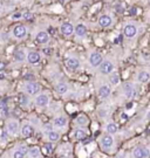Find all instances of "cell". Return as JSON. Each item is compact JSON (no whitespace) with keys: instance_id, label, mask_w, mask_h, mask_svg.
Returning a JSON list of instances; mask_svg holds the SVG:
<instances>
[{"instance_id":"ac0fdd59","label":"cell","mask_w":150,"mask_h":158,"mask_svg":"<svg viewBox=\"0 0 150 158\" xmlns=\"http://www.w3.org/2000/svg\"><path fill=\"white\" fill-rule=\"evenodd\" d=\"M27 61L29 63H33V65L34 63H38L40 61V54L36 53V52H29L27 54Z\"/></svg>"},{"instance_id":"ffe728a7","label":"cell","mask_w":150,"mask_h":158,"mask_svg":"<svg viewBox=\"0 0 150 158\" xmlns=\"http://www.w3.org/2000/svg\"><path fill=\"white\" fill-rule=\"evenodd\" d=\"M55 90H56V93H58V94L63 95V94H66V93L68 91V85H67L65 82H60V83H58V84H56Z\"/></svg>"},{"instance_id":"4dcf8cb0","label":"cell","mask_w":150,"mask_h":158,"mask_svg":"<svg viewBox=\"0 0 150 158\" xmlns=\"http://www.w3.org/2000/svg\"><path fill=\"white\" fill-rule=\"evenodd\" d=\"M20 104L21 105H27L28 104V98H27L26 95H21V97H20Z\"/></svg>"},{"instance_id":"603a6c76","label":"cell","mask_w":150,"mask_h":158,"mask_svg":"<svg viewBox=\"0 0 150 158\" xmlns=\"http://www.w3.org/2000/svg\"><path fill=\"white\" fill-rule=\"evenodd\" d=\"M137 80H139L141 83H147L150 80V73L149 72H146V70L140 72L139 75H137Z\"/></svg>"},{"instance_id":"7c38bea8","label":"cell","mask_w":150,"mask_h":158,"mask_svg":"<svg viewBox=\"0 0 150 158\" xmlns=\"http://www.w3.org/2000/svg\"><path fill=\"white\" fill-rule=\"evenodd\" d=\"M53 125L58 129H62L67 127V118L65 116H58L53 120Z\"/></svg>"},{"instance_id":"4316f807","label":"cell","mask_w":150,"mask_h":158,"mask_svg":"<svg viewBox=\"0 0 150 158\" xmlns=\"http://www.w3.org/2000/svg\"><path fill=\"white\" fill-rule=\"evenodd\" d=\"M26 58H27V55L25 54L23 51H18V52H15V54H14V59H15L16 61H19V62L25 61Z\"/></svg>"},{"instance_id":"9c48e42d","label":"cell","mask_w":150,"mask_h":158,"mask_svg":"<svg viewBox=\"0 0 150 158\" xmlns=\"http://www.w3.org/2000/svg\"><path fill=\"white\" fill-rule=\"evenodd\" d=\"M103 62L102 55L100 53H92L89 56V63L92 67H99L101 66V63Z\"/></svg>"},{"instance_id":"8992f818","label":"cell","mask_w":150,"mask_h":158,"mask_svg":"<svg viewBox=\"0 0 150 158\" xmlns=\"http://www.w3.org/2000/svg\"><path fill=\"white\" fill-rule=\"evenodd\" d=\"M25 90H26V93L29 94V95H36V94L40 91V85H39V83L31 81V82H28V83L25 85Z\"/></svg>"},{"instance_id":"d4e9b609","label":"cell","mask_w":150,"mask_h":158,"mask_svg":"<svg viewBox=\"0 0 150 158\" xmlns=\"http://www.w3.org/2000/svg\"><path fill=\"white\" fill-rule=\"evenodd\" d=\"M106 131H107V134H109V135H115V134L119 131V128H117V125H116L115 123H108V124L106 125Z\"/></svg>"},{"instance_id":"8d00e7d4","label":"cell","mask_w":150,"mask_h":158,"mask_svg":"<svg viewBox=\"0 0 150 158\" xmlns=\"http://www.w3.org/2000/svg\"><path fill=\"white\" fill-rule=\"evenodd\" d=\"M115 158H126V155H124V152H120Z\"/></svg>"},{"instance_id":"8fae6325","label":"cell","mask_w":150,"mask_h":158,"mask_svg":"<svg viewBox=\"0 0 150 158\" xmlns=\"http://www.w3.org/2000/svg\"><path fill=\"white\" fill-rule=\"evenodd\" d=\"M33 134H34V128H33L31 124H28V123L23 124V125L21 127V129H20V135H21L22 137H25V138L31 137Z\"/></svg>"},{"instance_id":"44dd1931","label":"cell","mask_w":150,"mask_h":158,"mask_svg":"<svg viewBox=\"0 0 150 158\" xmlns=\"http://www.w3.org/2000/svg\"><path fill=\"white\" fill-rule=\"evenodd\" d=\"M47 139H48L50 143H52V142H58V141L60 139V134H59L58 131L50 130V131L47 132Z\"/></svg>"},{"instance_id":"d6a6232c","label":"cell","mask_w":150,"mask_h":158,"mask_svg":"<svg viewBox=\"0 0 150 158\" xmlns=\"http://www.w3.org/2000/svg\"><path fill=\"white\" fill-rule=\"evenodd\" d=\"M45 147L47 148V151H48V152H52V151H53V145H52V144H46Z\"/></svg>"},{"instance_id":"b9f144b4","label":"cell","mask_w":150,"mask_h":158,"mask_svg":"<svg viewBox=\"0 0 150 158\" xmlns=\"http://www.w3.org/2000/svg\"><path fill=\"white\" fill-rule=\"evenodd\" d=\"M136 13H137V11L135 8H132V14H136Z\"/></svg>"},{"instance_id":"5b68a950","label":"cell","mask_w":150,"mask_h":158,"mask_svg":"<svg viewBox=\"0 0 150 158\" xmlns=\"http://www.w3.org/2000/svg\"><path fill=\"white\" fill-rule=\"evenodd\" d=\"M13 35H14V38H16V39H19V40L23 39V38L27 35V29H26V27H25L23 25H18V26H15L14 29H13Z\"/></svg>"},{"instance_id":"9a60e30c","label":"cell","mask_w":150,"mask_h":158,"mask_svg":"<svg viewBox=\"0 0 150 158\" xmlns=\"http://www.w3.org/2000/svg\"><path fill=\"white\" fill-rule=\"evenodd\" d=\"M123 91H124V96L127 98H129V100L135 96V89L130 83H126L123 85Z\"/></svg>"},{"instance_id":"ee69618b","label":"cell","mask_w":150,"mask_h":158,"mask_svg":"<svg viewBox=\"0 0 150 158\" xmlns=\"http://www.w3.org/2000/svg\"><path fill=\"white\" fill-rule=\"evenodd\" d=\"M60 1H61V2H62V4H63V2H65V1H66V0H60Z\"/></svg>"},{"instance_id":"ab89813d","label":"cell","mask_w":150,"mask_h":158,"mask_svg":"<svg viewBox=\"0 0 150 158\" xmlns=\"http://www.w3.org/2000/svg\"><path fill=\"white\" fill-rule=\"evenodd\" d=\"M43 53H46V54H50V53H52V51H50V49H45V51H43Z\"/></svg>"},{"instance_id":"3957f363","label":"cell","mask_w":150,"mask_h":158,"mask_svg":"<svg viewBox=\"0 0 150 158\" xmlns=\"http://www.w3.org/2000/svg\"><path fill=\"white\" fill-rule=\"evenodd\" d=\"M150 151L146 147H136L133 150V157L134 158H149Z\"/></svg>"},{"instance_id":"ba28073f","label":"cell","mask_w":150,"mask_h":158,"mask_svg":"<svg viewBox=\"0 0 150 158\" xmlns=\"http://www.w3.org/2000/svg\"><path fill=\"white\" fill-rule=\"evenodd\" d=\"M123 34H124V36L132 39V38H134L137 34V27L135 25H133V23H128V25L124 26Z\"/></svg>"},{"instance_id":"83f0119b","label":"cell","mask_w":150,"mask_h":158,"mask_svg":"<svg viewBox=\"0 0 150 158\" xmlns=\"http://www.w3.org/2000/svg\"><path fill=\"white\" fill-rule=\"evenodd\" d=\"M76 123L80 124V125H87L88 121H87V117L83 116V115H80L77 118H76Z\"/></svg>"},{"instance_id":"277c9868","label":"cell","mask_w":150,"mask_h":158,"mask_svg":"<svg viewBox=\"0 0 150 158\" xmlns=\"http://www.w3.org/2000/svg\"><path fill=\"white\" fill-rule=\"evenodd\" d=\"M113 70H114V65H113V62L109 61V60L103 61V62L101 63V66H100V72H101V74H103V75L112 74Z\"/></svg>"},{"instance_id":"4fadbf2b","label":"cell","mask_w":150,"mask_h":158,"mask_svg":"<svg viewBox=\"0 0 150 158\" xmlns=\"http://www.w3.org/2000/svg\"><path fill=\"white\" fill-rule=\"evenodd\" d=\"M74 32H75V28H74V26L70 22H65V23L61 25V33L62 34H65V35H72Z\"/></svg>"},{"instance_id":"74e56055","label":"cell","mask_w":150,"mask_h":158,"mask_svg":"<svg viewBox=\"0 0 150 158\" xmlns=\"http://www.w3.org/2000/svg\"><path fill=\"white\" fill-rule=\"evenodd\" d=\"M116 11H119V12H123L122 6H121V5H117V6H116Z\"/></svg>"},{"instance_id":"1f68e13d","label":"cell","mask_w":150,"mask_h":158,"mask_svg":"<svg viewBox=\"0 0 150 158\" xmlns=\"http://www.w3.org/2000/svg\"><path fill=\"white\" fill-rule=\"evenodd\" d=\"M22 16H23V19H26V20H31V19H33V14H32V13H29V12L23 13V14H22Z\"/></svg>"},{"instance_id":"52a82bcc","label":"cell","mask_w":150,"mask_h":158,"mask_svg":"<svg viewBox=\"0 0 150 158\" xmlns=\"http://www.w3.org/2000/svg\"><path fill=\"white\" fill-rule=\"evenodd\" d=\"M48 103H49V97L47 94H40L35 97V104L39 108H45L48 105Z\"/></svg>"},{"instance_id":"f546056e","label":"cell","mask_w":150,"mask_h":158,"mask_svg":"<svg viewBox=\"0 0 150 158\" xmlns=\"http://www.w3.org/2000/svg\"><path fill=\"white\" fill-rule=\"evenodd\" d=\"M119 82H120V76H119V74H112V75H110V83H112L113 85L119 84Z\"/></svg>"},{"instance_id":"7bdbcfd3","label":"cell","mask_w":150,"mask_h":158,"mask_svg":"<svg viewBox=\"0 0 150 158\" xmlns=\"http://www.w3.org/2000/svg\"><path fill=\"white\" fill-rule=\"evenodd\" d=\"M122 118H128V115H126V114H122Z\"/></svg>"},{"instance_id":"5bb4252c","label":"cell","mask_w":150,"mask_h":158,"mask_svg":"<svg viewBox=\"0 0 150 158\" xmlns=\"http://www.w3.org/2000/svg\"><path fill=\"white\" fill-rule=\"evenodd\" d=\"M110 93H112L110 87H108L106 84L105 85H101L100 89H99V97L102 98V100H106V98H108L110 96Z\"/></svg>"},{"instance_id":"e575fe53","label":"cell","mask_w":150,"mask_h":158,"mask_svg":"<svg viewBox=\"0 0 150 158\" xmlns=\"http://www.w3.org/2000/svg\"><path fill=\"white\" fill-rule=\"evenodd\" d=\"M20 16H22L20 13H15V14H13V19H20Z\"/></svg>"},{"instance_id":"f35d334b","label":"cell","mask_w":150,"mask_h":158,"mask_svg":"<svg viewBox=\"0 0 150 158\" xmlns=\"http://www.w3.org/2000/svg\"><path fill=\"white\" fill-rule=\"evenodd\" d=\"M143 59H147V60H149V59H150L149 54H143Z\"/></svg>"},{"instance_id":"60d3db41","label":"cell","mask_w":150,"mask_h":158,"mask_svg":"<svg viewBox=\"0 0 150 158\" xmlns=\"http://www.w3.org/2000/svg\"><path fill=\"white\" fill-rule=\"evenodd\" d=\"M146 118H147V120H150V110L148 111V112H147V115H146Z\"/></svg>"},{"instance_id":"30bf717a","label":"cell","mask_w":150,"mask_h":158,"mask_svg":"<svg viewBox=\"0 0 150 158\" xmlns=\"http://www.w3.org/2000/svg\"><path fill=\"white\" fill-rule=\"evenodd\" d=\"M28 149L26 145H19L14 152L12 154V158H25V156L28 154Z\"/></svg>"},{"instance_id":"2e32d148","label":"cell","mask_w":150,"mask_h":158,"mask_svg":"<svg viewBox=\"0 0 150 158\" xmlns=\"http://www.w3.org/2000/svg\"><path fill=\"white\" fill-rule=\"evenodd\" d=\"M112 23H113V19L109 15H107V14L102 15L99 19V25L101 27H109V26H112Z\"/></svg>"},{"instance_id":"7a4b0ae2","label":"cell","mask_w":150,"mask_h":158,"mask_svg":"<svg viewBox=\"0 0 150 158\" xmlns=\"http://www.w3.org/2000/svg\"><path fill=\"white\" fill-rule=\"evenodd\" d=\"M113 147H114V137H113V135L107 134V135L102 136V138H101V148L105 151H108Z\"/></svg>"},{"instance_id":"d590c367","label":"cell","mask_w":150,"mask_h":158,"mask_svg":"<svg viewBox=\"0 0 150 158\" xmlns=\"http://www.w3.org/2000/svg\"><path fill=\"white\" fill-rule=\"evenodd\" d=\"M6 68V63H4V62H0V72L1 70H4Z\"/></svg>"},{"instance_id":"6da1fadb","label":"cell","mask_w":150,"mask_h":158,"mask_svg":"<svg viewBox=\"0 0 150 158\" xmlns=\"http://www.w3.org/2000/svg\"><path fill=\"white\" fill-rule=\"evenodd\" d=\"M6 131L11 136H16L20 132V125L16 120H9L6 124Z\"/></svg>"},{"instance_id":"7402d4cb","label":"cell","mask_w":150,"mask_h":158,"mask_svg":"<svg viewBox=\"0 0 150 158\" xmlns=\"http://www.w3.org/2000/svg\"><path fill=\"white\" fill-rule=\"evenodd\" d=\"M29 158H39L40 155H41V151L38 147H32L28 149V154H27Z\"/></svg>"},{"instance_id":"d6986e66","label":"cell","mask_w":150,"mask_h":158,"mask_svg":"<svg viewBox=\"0 0 150 158\" xmlns=\"http://www.w3.org/2000/svg\"><path fill=\"white\" fill-rule=\"evenodd\" d=\"M66 65H67V67H68L69 69H72V70H75V69H77V68L80 67V62H79V60L75 59V58L68 59L67 62H66Z\"/></svg>"},{"instance_id":"f6af8a7d","label":"cell","mask_w":150,"mask_h":158,"mask_svg":"<svg viewBox=\"0 0 150 158\" xmlns=\"http://www.w3.org/2000/svg\"><path fill=\"white\" fill-rule=\"evenodd\" d=\"M0 9H1V8H0Z\"/></svg>"},{"instance_id":"cb8c5ba5","label":"cell","mask_w":150,"mask_h":158,"mask_svg":"<svg viewBox=\"0 0 150 158\" xmlns=\"http://www.w3.org/2000/svg\"><path fill=\"white\" fill-rule=\"evenodd\" d=\"M74 137H75V139H77V141H83V139H86V137H87V132H86L83 129H76V130L74 131Z\"/></svg>"},{"instance_id":"836d02e7","label":"cell","mask_w":150,"mask_h":158,"mask_svg":"<svg viewBox=\"0 0 150 158\" xmlns=\"http://www.w3.org/2000/svg\"><path fill=\"white\" fill-rule=\"evenodd\" d=\"M6 107H7V105H6V102H5V101H1V100H0V109H2V110H4V109H5Z\"/></svg>"},{"instance_id":"484cf974","label":"cell","mask_w":150,"mask_h":158,"mask_svg":"<svg viewBox=\"0 0 150 158\" xmlns=\"http://www.w3.org/2000/svg\"><path fill=\"white\" fill-rule=\"evenodd\" d=\"M87 33V27L82 23H79L76 27H75V34L77 36H83L85 34Z\"/></svg>"},{"instance_id":"f1b7e54d","label":"cell","mask_w":150,"mask_h":158,"mask_svg":"<svg viewBox=\"0 0 150 158\" xmlns=\"http://www.w3.org/2000/svg\"><path fill=\"white\" fill-rule=\"evenodd\" d=\"M8 141V132L5 130H0V142L6 143Z\"/></svg>"},{"instance_id":"e0dca14e","label":"cell","mask_w":150,"mask_h":158,"mask_svg":"<svg viewBox=\"0 0 150 158\" xmlns=\"http://www.w3.org/2000/svg\"><path fill=\"white\" fill-rule=\"evenodd\" d=\"M35 38H36V41L39 43H41V45H45V43H47L49 41V35H48L47 32H39Z\"/></svg>"}]
</instances>
